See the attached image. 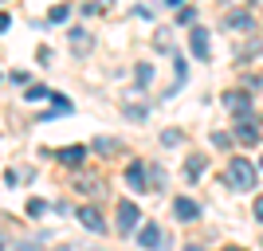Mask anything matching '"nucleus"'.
Returning <instances> with one entry per match:
<instances>
[{
	"mask_svg": "<svg viewBox=\"0 0 263 251\" xmlns=\"http://www.w3.org/2000/svg\"><path fill=\"white\" fill-rule=\"evenodd\" d=\"M134 228H138V204L122 200L118 204V231H134Z\"/></svg>",
	"mask_w": 263,
	"mask_h": 251,
	"instance_id": "7ed1b4c3",
	"label": "nucleus"
},
{
	"mask_svg": "<svg viewBox=\"0 0 263 251\" xmlns=\"http://www.w3.org/2000/svg\"><path fill=\"white\" fill-rule=\"evenodd\" d=\"M200 169H204V157H200V153H193V157H189V165H185L189 181H197V177H200Z\"/></svg>",
	"mask_w": 263,
	"mask_h": 251,
	"instance_id": "f8f14e48",
	"label": "nucleus"
},
{
	"mask_svg": "<svg viewBox=\"0 0 263 251\" xmlns=\"http://www.w3.org/2000/svg\"><path fill=\"white\" fill-rule=\"evenodd\" d=\"M67 16H71V8H67V4H59V8H51V12H47V20H51V24H63Z\"/></svg>",
	"mask_w": 263,
	"mask_h": 251,
	"instance_id": "2eb2a0df",
	"label": "nucleus"
},
{
	"mask_svg": "<svg viewBox=\"0 0 263 251\" xmlns=\"http://www.w3.org/2000/svg\"><path fill=\"white\" fill-rule=\"evenodd\" d=\"M255 220H263V197L255 200Z\"/></svg>",
	"mask_w": 263,
	"mask_h": 251,
	"instance_id": "a211bd4d",
	"label": "nucleus"
},
{
	"mask_svg": "<svg viewBox=\"0 0 263 251\" xmlns=\"http://www.w3.org/2000/svg\"><path fill=\"white\" fill-rule=\"evenodd\" d=\"M193 55H197V59H209V32H204V28H193Z\"/></svg>",
	"mask_w": 263,
	"mask_h": 251,
	"instance_id": "1a4fd4ad",
	"label": "nucleus"
},
{
	"mask_svg": "<svg viewBox=\"0 0 263 251\" xmlns=\"http://www.w3.org/2000/svg\"><path fill=\"white\" fill-rule=\"evenodd\" d=\"M47 94H51L47 87H32V90H28V99H32V102H35V99H47Z\"/></svg>",
	"mask_w": 263,
	"mask_h": 251,
	"instance_id": "dca6fc26",
	"label": "nucleus"
},
{
	"mask_svg": "<svg viewBox=\"0 0 263 251\" xmlns=\"http://www.w3.org/2000/svg\"><path fill=\"white\" fill-rule=\"evenodd\" d=\"M71 47H75V51H87V47H90V35L75 28V32H71Z\"/></svg>",
	"mask_w": 263,
	"mask_h": 251,
	"instance_id": "ddd939ff",
	"label": "nucleus"
},
{
	"mask_svg": "<svg viewBox=\"0 0 263 251\" xmlns=\"http://www.w3.org/2000/svg\"><path fill=\"white\" fill-rule=\"evenodd\" d=\"M138 243H142V247H157V243H161V228H157V224H145V228L138 231Z\"/></svg>",
	"mask_w": 263,
	"mask_h": 251,
	"instance_id": "9d476101",
	"label": "nucleus"
},
{
	"mask_svg": "<svg viewBox=\"0 0 263 251\" xmlns=\"http://www.w3.org/2000/svg\"><path fill=\"white\" fill-rule=\"evenodd\" d=\"M79 220H83L90 231H106V220H102L99 208H79Z\"/></svg>",
	"mask_w": 263,
	"mask_h": 251,
	"instance_id": "423d86ee",
	"label": "nucleus"
},
{
	"mask_svg": "<svg viewBox=\"0 0 263 251\" xmlns=\"http://www.w3.org/2000/svg\"><path fill=\"white\" fill-rule=\"evenodd\" d=\"M145 181H149V169H145L142 161H130V165H126V185H130L134 192H142Z\"/></svg>",
	"mask_w": 263,
	"mask_h": 251,
	"instance_id": "f03ea898",
	"label": "nucleus"
},
{
	"mask_svg": "<svg viewBox=\"0 0 263 251\" xmlns=\"http://www.w3.org/2000/svg\"><path fill=\"white\" fill-rule=\"evenodd\" d=\"M224 106L236 110V114H248V110H252V99H248V94H224Z\"/></svg>",
	"mask_w": 263,
	"mask_h": 251,
	"instance_id": "9b49d317",
	"label": "nucleus"
},
{
	"mask_svg": "<svg viewBox=\"0 0 263 251\" xmlns=\"http://www.w3.org/2000/svg\"><path fill=\"white\" fill-rule=\"evenodd\" d=\"M134 79H138V87H145V83L154 79V67H149V63H138V71H134Z\"/></svg>",
	"mask_w": 263,
	"mask_h": 251,
	"instance_id": "4468645a",
	"label": "nucleus"
},
{
	"mask_svg": "<svg viewBox=\"0 0 263 251\" xmlns=\"http://www.w3.org/2000/svg\"><path fill=\"white\" fill-rule=\"evenodd\" d=\"M173 212H177L181 220H197V216H200V204H197V200H189V197H177V200H173Z\"/></svg>",
	"mask_w": 263,
	"mask_h": 251,
	"instance_id": "39448f33",
	"label": "nucleus"
},
{
	"mask_svg": "<svg viewBox=\"0 0 263 251\" xmlns=\"http://www.w3.org/2000/svg\"><path fill=\"white\" fill-rule=\"evenodd\" d=\"M0 247H4V240H0Z\"/></svg>",
	"mask_w": 263,
	"mask_h": 251,
	"instance_id": "412c9836",
	"label": "nucleus"
},
{
	"mask_svg": "<svg viewBox=\"0 0 263 251\" xmlns=\"http://www.w3.org/2000/svg\"><path fill=\"white\" fill-rule=\"evenodd\" d=\"M165 4H169V8H181V4H185V0H165Z\"/></svg>",
	"mask_w": 263,
	"mask_h": 251,
	"instance_id": "aec40b11",
	"label": "nucleus"
},
{
	"mask_svg": "<svg viewBox=\"0 0 263 251\" xmlns=\"http://www.w3.org/2000/svg\"><path fill=\"white\" fill-rule=\"evenodd\" d=\"M63 165H83V157H87V145H67V149L55 153Z\"/></svg>",
	"mask_w": 263,
	"mask_h": 251,
	"instance_id": "6e6552de",
	"label": "nucleus"
},
{
	"mask_svg": "<svg viewBox=\"0 0 263 251\" xmlns=\"http://www.w3.org/2000/svg\"><path fill=\"white\" fill-rule=\"evenodd\" d=\"M236 138H240L243 145H255V142H259V126H255V122H248V118L236 122Z\"/></svg>",
	"mask_w": 263,
	"mask_h": 251,
	"instance_id": "0eeeda50",
	"label": "nucleus"
},
{
	"mask_svg": "<svg viewBox=\"0 0 263 251\" xmlns=\"http://www.w3.org/2000/svg\"><path fill=\"white\" fill-rule=\"evenodd\" d=\"M228 181H232V188L248 192V188H255V169L243 161V157H232V165H228Z\"/></svg>",
	"mask_w": 263,
	"mask_h": 251,
	"instance_id": "f257e3e1",
	"label": "nucleus"
},
{
	"mask_svg": "<svg viewBox=\"0 0 263 251\" xmlns=\"http://www.w3.org/2000/svg\"><path fill=\"white\" fill-rule=\"evenodd\" d=\"M0 32H8V16L4 12H0Z\"/></svg>",
	"mask_w": 263,
	"mask_h": 251,
	"instance_id": "6ab92c4d",
	"label": "nucleus"
},
{
	"mask_svg": "<svg viewBox=\"0 0 263 251\" xmlns=\"http://www.w3.org/2000/svg\"><path fill=\"white\" fill-rule=\"evenodd\" d=\"M224 28H228V32H248V28H252V12H228V16H224Z\"/></svg>",
	"mask_w": 263,
	"mask_h": 251,
	"instance_id": "20e7f679",
	"label": "nucleus"
},
{
	"mask_svg": "<svg viewBox=\"0 0 263 251\" xmlns=\"http://www.w3.org/2000/svg\"><path fill=\"white\" fill-rule=\"evenodd\" d=\"M161 142H165V145H173V142H181V133H177V130H165V133H161Z\"/></svg>",
	"mask_w": 263,
	"mask_h": 251,
	"instance_id": "f3484780",
	"label": "nucleus"
},
{
	"mask_svg": "<svg viewBox=\"0 0 263 251\" xmlns=\"http://www.w3.org/2000/svg\"><path fill=\"white\" fill-rule=\"evenodd\" d=\"M259 165H263V161H259Z\"/></svg>",
	"mask_w": 263,
	"mask_h": 251,
	"instance_id": "4be33fe9",
	"label": "nucleus"
}]
</instances>
